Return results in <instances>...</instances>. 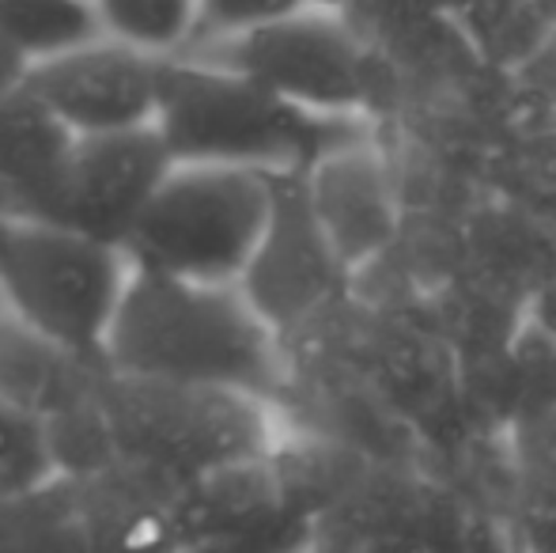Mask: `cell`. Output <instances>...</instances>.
<instances>
[{"mask_svg":"<svg viewBox=\"0 0 556 553\" xmlns=\"http://www.w3.org/2000/svg\"><path fill=\"white\" fill-rule=\"evenodd\" d=\"M106 368L247 391L277 406L288 391L285 341L239 285H205L132 266L106 334Z\"/></svg>","mask_w":556,"mask_h":553,"instance_id":"6da1fadb","label":"cell"},{"mask_svg":"<svg viewBox=\"0 0 556 553\" xmlns=\"http://www.w3.org/2000/svg\"><path fill=\"white\" fill-rule=\"evenodd\" d=\"M349 118H318L285 103L250 76L201 58H167L160 65L155 129L175 163L247 167L265 175L311 171L333 152V129Z\"/></svg>","mask_w":556,"mask_h":553,"instance_id":"7a4b0ae2","label":"cell"},{"mask_svg":"<svg viewBox=\"0 0 556 553\" xmlns=\"http://www.w3.org/2000/svg\"><path fill=\"white\" fill-rule=\"evenodd\" d=\"M103 420L114 466L175 493L198 474L269 451L273 402L247 391L106 372Z\"/></svg>","mask_w":556,"mask_h":553,"instance_id":"3957f363","label":"cell"},{"mask_svg":"<svg viewBox=\"0 0 556 553\" xmlns=\"http://www.w3.org/2000/svg\"><path fill=\"white\" fill-rule=\"evenodd\" d=\"M122 247L0 209V300L53 341L106 361V334L129 285Z\"/></svg>","mask_w":556,"mask_h":553,"instance_id":"277c9868","label":"cell"},{"mask_svg":"<svg viewBox=\"0 0 556 553\" xmlns=\"http://www.w3.org/2000/svg\"><path fill=\"white\" fill-rule=\"evenodd\" d=\"M269 213L273 175L265 171L175 163L125 239V254L155 274L239 285Z\"/></svg>","mask_w":556,"mask_h":553,"instance_id":"5b68a950","label":"cell"},{"mask_svg":"<svg viewBox=\"0 0 556 553\" xmlns=\"http://www.w3.org/2000/svg\"><path fill=\"white\" fill-rule=\"evenodd\" d=\"M178 58L235 68L318 118H356L367 111L371 96L364 42L337 8L307 4L285 20L193 46Z\"/></svg>","mask_w":556,"mask_h":553,"instance_id":"8992f818","label":"cell"},{"mask_svg":"<svg viewBox=\"0 0 556 553\" xmlns=\"http://www.w3.org/2000/svg\"><path fill=\"white\" fill-rule=\"evenodd\" d=\"M349 266L311 205L307 171L273 175V213L239 288L280 341L300 334L341 296Z\"/></svg>","mask_w":556,"mask_h":553,"instance_id":"52a82bcc","label":"cell"},{"mask_svg":"<svg viewBox=\"0 0 556 553\" xmlns=\"http://www.w3.org/2000/svg\"><path fill=\"white\" fill-rule=\"evenodd\" d=\"M170 171L175 160L155 126L80 137L38 221L84 231L125 251V239Z\"/></svg>","mask_w":556,"mask_h":553,"instance_id":"ba28073f","label":"cell"},{"mask_svg":"<svg viewBox=\"0 0 556 553\" xmlns=\"http://www.w3.org/2000/svg\"><path fill=\"white\" fill-rule=\"evenodd\" d=\"M160 58L96 38L23 73V88L38 96L76 137L125 134L155 126L160 111Z\"/></svg>","mask_w":556,"mask_h":553,"instance_id":"9c48e42d","label":"cell"},{"mask_svg":"<svg viewBox=\"0 0 556 553\" xmlns=\"http://www.w3.org/2000/svg\"><path fill=\"white\" fill-rule=\"evenodd\" d=\"M106 372V361L76 353L12 311H0V399L35 417L46 432L96 410Z\"/></svg>","mask_w":556,"mask_h":553,"instance_id":"30bf717a","label":"cell"},{"mask_svg":"<svg viewBox=\"0 0 556 553\" xmlns=\"http://www.w3.org/2000/svg\"><path fill=\"white\" fill-rule=\"evenodd\" d=\"M311 205L323 221L349 274L375 259L394 236V198H390L387 167L359 140L337 144L307 171Z\"/></svg>","mask_w":556,"mask_h":553,"instance_id":"8fae6325","label":"cell"},{"mask_svg":"<svg viewBox=\"0 0 556 553\" xmlns=\"http://www.w3.org/2000/svg\"><path fill=\"white\" fill-rule=\"evenodd\" d=\"M76 137L50 106L23 88L0 96V209L38 216L76 152Z\"/></svg>","mask_w":556,"mask_h":553,"instance_id":"7c38bea8","label":"cell"},{"mask_svg":"<svg viewBox=\"0 0 556 553\" xmlns=\"http://www.w3.org/2000/svg\"><path fill=\"white\" fill-rule=\"evenodd\" d=\"M170 512L182 531V542H198L208 535H224L235 527L262 524V519L295 512L288 504L285 474L277 463V443L262 455L235 458L213 466L170 493ZM300 516V512H295Z\"/></svg>","mask_w":556,"mask_h":553,"instance_id":"4fadbf2b","label":"cell"},{"mask_svg":"<svg viewBox=\"0 0 556 553\" xmlns=\"http://www.w3.org/2000/svg\"><path fill=\"white\" fill-rule=\"evenodd\" d=\"M80 486L91 553H182V531L170 512V493L125 466H106Z\"/></svg>","mask_w":556,"mask_h":553,"instance_id":"5bb4252c","label":"cell"},{"mask_svg":"<svg viewBox=\"0 0 556 553\" xmlns=\"http://www.w3.org/2000/svg\"><path fill=\"white\" fill-rule=\"evenodd\" d=\"M0 553H91L80 486L65 474L0 497Z\"/></svg>","mask_w":556,"mask_h":553,"instance_id":"9a60e30c","label":"cell"},{"mask_svg":"<svg viewBox=\"0 0 556 553\" xmlns=\"http://www.w3.org/2000/svg\"><path fill=\"white\" fill-rule=\"evenodd\" d=\"M96 38H103L96 0H0V42L27 68Z\"/></svg>","mask_w":556,"mask_h":553,"instance_id":"2e32d148","label":"cell"},{"mask_svg":"<svg viewBox=\"0 0 556 553\" xmlns=\"http://www.w3.org/2000/svg\"><path fill=\"white\" fill-rule=\"evenodd\" d=\"M103 38L148 58H178L190 50L201 23V0H96Z\"/></svg>","mask_w":556,"mask_h":553,"instance_id":"e0dca14e","label":"cell"},{"mask_svg":"<svg viewBox=\"0 0 556 553\" xmlns=\"http://www.w3.org/2000/svg\"><path fill=\"white\" fill-rule=\"evenodd\" d=\"M50 478H58V463L46 428L0 399V497L27 493Z\"/></svg>","mask_w":556,"mask_h":553,"instance_id":"ac0fdd59","label":"cell"},{"mask_svg":"<svg viewBox=\"0 0 556 553\" xmlns=\"http://www.w3.org/2000/svg\"><path fill=\"white\" fill-rule=\"evenodd\" d=\"M515 535L530 553H556V440H538L522 463Z\"/></svg>","mask_w":556,"mask_h":553,"instance_id":"d6986e66","label":"cell"},{"mask_svg":"<svg viewBox=\"0 0 556 553\" xmlns=\"http://www.w3.org/2000/svg\"><path fill=\"white\" fill-rule=\"evenodd\" d=\"M318 542V524L307 516H285L262 519V524L235 527L224 535H208V539L186 542L182 553H303Z\"/></svg>","mask_w":556,"mask_h":553,"instance_id":"ffe728a7","label":"cell"},{"mask_svg":"<svg viewBox=\"0 0 556 553\" xmlns=\"http://www.w3.org/2000/svg\"><path fill=\"white\" fill-rule=\"evenodd\" d=\"M300 8H307V0H201V23L190 50L193 46L242 35V30L265 27V23L300 12Z\"/></svg>","mask_w":556,"mask_h":553,"instance_id":"44dd1931","label":"cell"},{"mask_svg":"<svg viewBox=\"0 0 556 553\" xmlns=\"http://www.w3.org/2000/svg\"><path fill=\"white\" fill-rule=\"evenodd\" d=\"M440 553H530L522 546V539L507 527L492 524L489 516L477 512H462V519L454 524V531L446 535Z\"/></svg>","mask_w":556,"mask_h":553,"instance_id":"7402d4cb","label":"cell"},{"mask_svg":"<svg viewBox=\"0 0 556 553\" xmlns=\"http://www.w3.org/2000/svg\"><path fill=\"white\" fill-rule=\"evenodd\" d=\"M349 553H432V546L417 535H371Z\"/></svg>","mask_w":556,"mask_h":553,"instance_id":"603a6c76","label":"cell"},{"mask_svg":"<svg viewBox=\"0 0 556 553\" xmlns=\"http://www.w3.org/2000/svg\"><path fill=\"white\" fill-rule=\"evenodd\" d=\"M307 4H318V8H337V12H341V8L349 4V0H307Z\"/></svg>","mask_w":556,"mask_h":553,"instance_id":"cb8c5ba5","label":"cell"},{"mask_svg":"<svg viewBox=\"0 0 556 553\" xmlns=\"http://www.w3.org/2000/svg\"><path fill=\"white\" fill-rule=\"evenodd\" d=\"M303 553H337V550H330V546H318V542H315V546H311V550H303Z\"/></svg>","mask_w":556,"mask_h":553,"instance_id":"d4e9b609","label":"cell"},{"mask_svg":"<svg viewBox=\"0 0 556 553\" xmlns=\"http://www.w3.org/2000/svg\"><path fill=\"white\" fill-rule=\"evenodd\" d=\"M0 311H4V300H0Z\"/></svg>","mask_w":556,"mask_h":553,"instance_id":"484cf974","label":"cell"}]
</instances>
